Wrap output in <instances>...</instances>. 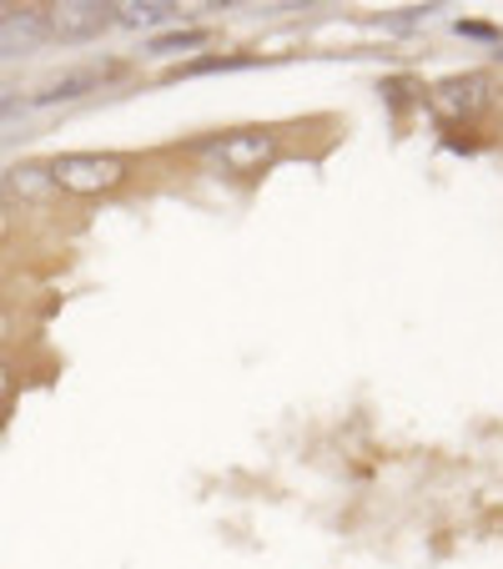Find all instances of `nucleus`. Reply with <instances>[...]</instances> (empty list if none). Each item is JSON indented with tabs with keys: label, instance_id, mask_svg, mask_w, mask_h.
<instances>
[{
	"label": "nucleus",
	"instance_id": "1",
	"mask_svg": "<svg viewBox=\"0 0 503 569\" xmlns=\"http://www.w3.org/2000/svg\"><path fill=\"white\" fill-rule=\"evenodd\" d=\"M197 157H207L217 172L232 177H262L282 161V137L268 127H242V131H217V137L197 141Z\"/></svg>",
	"mask_w": 503,
	"mask_h": 569
},
{
	"label": "nucleus",
	"instance_id": "2",
	"mask_svg": "<svg viewBox=\"0 0 503 569\" xmlns=\"http://www.w3.org/2000/svg\"><path fill=\"white\" fill-rule=\"evenodd\" d=\"M46 172H51L56 192L107 197L131 182V157H121V151H61Z\"/></svg>",
	"mask_w": 503,
	"mask_h": 569
},
{
	"label": "nucleus",
	"instance_id": "3",
	"mask_svg": "<svg viewBox=\"0 0 503 569\" xmlns=\"http://www.w3.org/2000/svg\"><path fill=\"white\" fill-rule=\"evenodd\" d=\"M111 26H117V16H111V6H101V0H61V6H46V31L61 46H87V41H97L101 31H111Z\"/></svg>",
	"mask_w": 503,
	"mask_h": 569
},
{
	"label": "nucleus",
	"instance_id": "4",
	"mask_svg": "<svg viewBox=\"0 0 503 569\" xmlns=\"http://www.w3.org/2000/svg\"><path fill=\"white\" fill-rule=\"evenodd\" d=\"M51 41L46 31V6H6L0 11V61L6 56H31Z\"/></svg>",
	"mask_w": 503,
	"mask_h": 569
},
{
	"label": "nucleus",
	"instance_id": "5",
	"mask_svg": "<svg viewBox=\"0 0 503 569\" xmlns=\"http://www.w3.org/2000/svg\"><path fill=\"white\" fill-rule=\"evenodd\" d=\"M117 71V61H107V66H76V71H61L56 81H46L41 91H36L26 107H56V101H81L87 91H101V81Z\"/></svg>",
	"mask_w": 503,
	"mask_h": 569
},
{
	"label": "nucleus",
	"instance_id": "6",
	"mask_svg": "<svg viewBox=\"0 0 503 569\" xmlns=\"http://www.w3.org/2000/svg\"><path fill=\"white\" fill-rule=\"evenodd\" d=\"M439 101L453 111H463V117H479V111L493 107V81L483 71H469V76H453V81H443L439 87Z\"/></svg>",
	"mask_w": 503,
	"mask_h": 569
},
{
	"label": "nucleus",
	"instance_id": "7",
	"mask_svg": "<svg viewBox=\"0 0 503 569\" xmlns=\"http://www.w3.org/2000/svg\"><path fill=\"white\" fill-rule=\"evenodd\" d=\"M111 16L127 31H157V26L182 21V6H172V0H127V6H111Z\"/></svg>",
	"mask_w": 503,
	"mask_h": 569
},
{
	"label": "nucleus",
	"instance_id": "8",
	"mask_svg": "<svg viewBox=\"0 0 503 569\" xmlns=\"http://www.w3.org/2000/svg\"><path fill=\"white\" fill-rule=\"evenodd\" d=\"M51 172L46 167H36V161H26V167H11V172L0 177V202L6 197H21V202H41V197H51Z\"/></svg>",
	"mask_w": 503,
	"mask_h": 569
},
{
	"label": "nucleus",
	"instance_id": "9",
	"mask_svg": "<svg viewBox=\"0 0 503 569\" xmlns=\"http://www.w3.org/2000/svg\"><path fill=\"white\" fill-rule=\"evenodd\" d=\"M242 66H252V56H197V61L177 66L172 81H182V76H207V71H242Z\"/></svg>",
	"mask_w": 503,
	"mask_h": 569
},
{
	"label": "nucleus",
	"instance_id": "10",
	"mask_svg": "<svg viewBox=\"0 0 503 569\" xmlns=\"http://www.w3.org/2000/svg\"><path fill=\"white\" fill-rule=\"evenodd\" d=\"M207 41V31H172V36H157V41H151V56H177V51H197V46Z\"/></svg>",
	"mask_w": 503,
	"mask_h": 569
},
{
	"label": "nucleus",
	"instance_id": "11",
	"mask_svg": "<svg viewBox=\"0 0 503 569\" xmlns=\"http://www.w3.org/2000/svg\"><path fill=\"white\" fill-rule=\"evenodd\" d=\"M16 237V207L11 202H0V248Z\"/></svg>",
	"mask_w": 503,
	"mask_h": 569
},
{
	"label": "nucleus",
	"instance_id": "12",
	"mask_svg": "<svg viewBox=\"0 0 503 569\" xmlns=\"http://www.w3.org/2000/svg\"><path fill=\"white\" fill-rule=\"evenodd\" d=\"M16 393V373H11V368H6V363H0V403H6V398H11Z\"/></svg>",
	"mask_w": 503,
	"mask_h": 569
},
{
	"label": "nucleus",
	"instance_id": "13",
	"mask_svg": "<svg viewBox=\"0 0 503 569\" xmlns=\"http://www.w3.org/2000/svg\"><path fill=\"white\" fill-rule=\"evenodd\" d=\"M16 333V318H11V312H6V302H0V343H6V338H11Z\"/></svg>",
	"mask_w": 503,
	"mask_h": 569
},
{
	"label": "nucleus",
	"instance_id": "14",
	"mask_svg": "<svg viewBox=\"0 0 503 569\" xmlns=\"http://www.w3.org/2000/svg\"><path fill=\"white\" fill-rule=\"evenodd\" d=\"M16 107V91L11 87H0V111H11Z\"/></svg>",
	"mask_w": 503,
	"mask_h": 569
}]
</instances>
